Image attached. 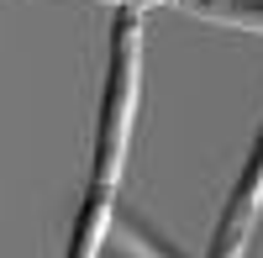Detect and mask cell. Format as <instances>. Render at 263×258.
<instances>
[{
	"label": "cell",
	"mask_w": 263,
	"mask_h": 258,
	"mask_svg": "<svg viewBox=\"0 0 263 258\" xmlns=\"http://www.w3.org/2000/svg\"><path fill=\"white\" fill-rule=\"evenodd\" d=\"M258 200H263V137H258V153H253V163H248V185H237V200H232V211H227L221 232H216L211 258H237L232 248H237V237L248 232V222H253Z\"/></svg>",
	"instance_id": "obj_2"
},
{
	"label": "cell",
	"mask_w": 263,
	"mask_h": 258,
	"mask_svg": "<svg viewBox=\"0 0 263 258\" xmlns=\"http://www.w3.org/2000/svg\"><path fill=\"white\" fill-rule=\"evenodd\" d=\"M137 11L116 16L111 32V74H105V105H100V142H95V179L84 190L74 237H69V258H100L105 227H111V190L121 174V153L132 137V105H137Z\"/></svg>",
	"instance_id": "obj_1"
}]
</instances>
